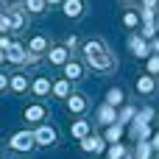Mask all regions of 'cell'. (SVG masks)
<instances>
[{"label": "cell", "instance_id": "obj_1", "mask_svg": "<svg viewBox=\"0 0 159 159\" xmlns=\"http://www.w3.org/2000/svg\"><path fill=\"white\" fill-rule=\"evenodd\" d=\"M84 53H87V61H89L98 73L112 70V53H109V48H106L101 39H89L87 48H84Z\"/></svg>", "mask_w": 159, "mask_h": 159}, {"label": "cell", "instance_id": "obj_2", "mask_svg": "<svg viewBox=\"0 0 159 159\" xmlns=\"http://www.w3.org/2000/svg\"><path fill=\"white\" fill-rule=\"evenodd\" d=\"M6 59H8V61H14V64H22L25 59H31V53H25V45L11 42V48L6 50Z\"/></svg>", "mask_w": 159, "mask_h": 159}, {"label": "cell", "instance_id": "obj_3", "mask_svg": "<svg viewBox=\"0 0 159 159\" xmlns=\"http://www.w3.org/2000/svg\"><path fill=\"white\" fill-rule=\"evenodd\" d=\"M34 143H36V140H34V134H31V131H20V134H14V137H11V148H14V151H28Z\"/></svg>", "mask_w": 159, "mask_h": 159}, {"label": "cell", "instance_id": "obj_4", "mask_svg": "<svg viewBox=\"0 0 159 159\" xmlns=\"http://www.w3.org/2000/svg\"><path fill=\"white\" fill-rule=\"evenodd\" d=\"M34 140H36V145H53L56 143V131L50 126H39L34 131Z\"/></svg>", "mask_w": 159, "mask_h": 159}, {"label": "cell", "instance_id": "obj_5", "mask_svg": "<svg viewBox=\"0 0 159 159\" xmlns=\"http://www.w3.org/2000/svg\"><path fill=\"white\" fill-rule=\"evenodd\" d=\"M129 48H131V53H134L137 59H143V56L151 53V45H148L145 39H140V36H131V39H129Z\"/></svg>", "mask_w": 159, "mask_h": 159}, {"label": "cell", "instance_id": "obj_6", "mask_svg": "<svg viewBox=\"0 0 159 159\" xmlns=\"http://www.w3.org/2000/svg\"><path fill=\"white\" fill-rule=\"evenodd\" d=\"M98 120L103 123V126H112V123H117V109L115 106H101V112H98Z\"/></svg>", "mask_w": 159, "mask_h": 159}, {"label": "cell", "instance_id": "obj_7", "mask_svg": "<svg viewBox=\"0 0 159 159\" xmlns=\"http://www.w3.org/2000/svg\"><path fill=\"white\" fill-rule=\"evenodd\" d=\"M81 148L84 151H92V154H101L103 151V137H84L81 140Z\"/></svg>", "mask_w": 159, "mask_h": 159}, {"label": "cell", "instance_id": "obj_8", "mask_svg": "<svg viewBox=\"0 0 159 159\" xmlns=\"http://www.w3.org/2000/svg\"><path fill=\"white\" fill-rule=\"evenodd\" d=\"M22 117H25L28 123H39V120L45 117V109H42L39 103H34V106H28V109L22 112Z\"/></svg>", "mask_w": 159, "mask_h": 159}, {"label": "cell", "instance_id": "obj_9", "mask_svg": "<svg viewBox=\"0 0 159 159\" xmlns=\"http://www.w3.org/2000/svg\"><path fill=\"white\" fill-rule=\"evenodd\" d=\"M67 106H70V112L81 115V112L87 109V98H84V95H70V98H67Z\"/></svg>", "mask_w": 159, "mask_h": 159}, {"label": "cell", "instance_id": "obj_10", "mask_svg": "<svg viewBox=\"0 0 159 159\" xmlns=\"http://www.w3.org/2000/svg\"><path fill=\"white\" fill-rule=\"evenodd\" d=\"M70 134H73L75 140L89 137V123H87V120H75V123H73V129H70Z\"/></svg>", "mask_w": 159, "mask_h": 159}, {"label": "cell", "instance_id": "obj_11", "mask_svg": "<svg viewBox=\"0 0 159 159\" xmlns=\"http://www.w3.org/2000/svg\"><path fill=\"white\" fill-rule=\"evenodd\" d=\"M137 89H140L143 95H151V92L157 89V84H154V75H143V78H137Z\"/></svg>", "mask_w": 159, "mask_h": 159}, {"label": "cell", "instance_id": "obj_12", "mask_svg": "<svg viewBox=\"0 0 159 159\" xmlns=\"http://www.w3.org/2000/svg\"><path fill=\"white\" fill-rule=\"evenodd\" d=\"M50 89H53V84H50L48 78H36V81H34V87H31V92H34V95H39V98H42V95H48Z\"/></svg>", "mask_w": 159, "mask_h": 159}, {"label": "cell", "instance_id": "obj_13", "mask_svg": "<svg viewBox=\"0 0 159 159\" xmlns=\"http://www.w3.org/2000/svg\"><path fill=\"white\" fill-rule=\"evenodd\" d=\"M81 11H84L81 0H64V14L67 17H81Z\"/></svg>", "mask_w": 159, "mask_h": 159}, {"label": "cell", "instance_id": "obj_14", "mask_svg": "<svg viewBox=\"0 0 159 159\" xmlns=\"http://www.w3.org/2000/svg\"><path fill=\"white\" fill-rule=\"evenodd\" d=\"M64 75H67L70 81H75V78H81V75H84V70H81V64H78V61H67V64H64Z\"/></svg>", "mask_w": 159, "mask_h": 159}, {"label": "cell", "instance_id": "obj_15", "mask_svg": "<svg viewBox=\"0 0 159 159\" xmlns=\"http://www.w3.org/2000/svg\"><path fill=\"white\" fill-rule=\"evenodd\" d=\"M70 89H73V87H70V81H67V78H64V81H56V84H53V89H50V92H53V95H59V98H70V95H73V92H70Z\"/></svg>", "mask_w": 159, "mask_h": 159}, {"label": "cell", "instance_id": "obj_16", "mask_svg": "<svg viewBox=\"0 0 159 159\" xmlns=\"http://www.w3.org/2000/svg\"><path fill=\"white\" fill-rule=\"evenodd\" d=\"M48 59H50L53 64H67V48H53V50L48 53Z\"/></svg>", "mask_w": 159, "mask_h": 159}, {"label": "cell", "instance_id": "obj_17", "mask_svg": "<svg viewBox=\"0 0 159 159\" xmlns=\"http://www.w3.org/2000/svg\"><path fill=\"white\" fill-rule=\"evenodd\" d=\"M109 143H120V137H123V126L120 123H112L109 129H106V134H103Z\"/></svg>", "mask_w": 159, "mask_h": 159}, {"label": "cell", "instance_id": "obj_18", "mask_svg": "<svg viewBox=\"0 0 159 159\" xmlns=\"http://www.w3.org/2000/svg\"><path fill=\"white\" fill-rule=\"evenodd\" d=\"M8 87H11L14 92H25V89H28V81H25V75H14V78L8 81Z\"/></svg>", "mask_w": 159, "mask_h": 159}, {"label": "cell", "instance_id": "obj_19", "mask_svg": "<svg viewBox=\"0 0 159 159\" xmlns=\"http://www.w3.org/2000/svg\"><path fill=\"white\" fill-rule=\"evenodd\" d=\"M28 48H31V53H42V50L48 48V39H45V36H34Z\"/></svg>", "mask_w": 159, "mask_h": 159}, {"label": "cell", "instance_id": "obj_20", "mask_svg": "<svg viewBox=\"0 0 159 159\" xmlns=\"http://www.w3.org/2000/svg\"><path fill=\"white\" fill-rule=\"evenodd\" d=\"M106 103H109V106H120V103H123V92H120V89H109V92H106Z\"/></svg>", "mask_w": 159, "mask_h": 159}, {"label": "cell", "instance_id": "obj_21", "mask_svg": "<svg viewBox=\"0 0 159 159\" xmlns=\"http://www.w3.org/2000/svg\"><path fill=\"white\" fill-rule=\"evenodd\" d=\"M129 120H134V109H131V106H123V109L117 112V123L123 126V123H129Z\"/></svg>", "mask_w": 159, "mask_h": 159}, {"label": "cell", "instance_id": "obj_22", "mask_svg": "<svg viewBox=\"0 0 159 159\" xmlns=\"http://www.w3.org/2000/svg\"><path fill=\"white\" fill-rule=\"evenodd\" d=\"M25 6H28V11H34V14H39V11H45V6H48V0H25Z\"/></svg>", "mask_w": 159, "mask_h": 159}, {"label": "cell", "instance_id": "obj_23", "mask_svg": "<svg viewBox=\"0 0 159 159\" xmlns=\"http://www.w3.org/2000/svg\"><path fill=\"white\" fill-rule=\"evenodd\" d=\"M126 157V148L120 145V143H112V148H109V159H123Z\"/></svg>", "mask_w": 159, "mask_h": 159}, {"label": "cell", "instance_id": "obj_24", "mask_svg": "<svg viewBox=\"0 0 159 159\" xmlns=\"http://www.w3.org/2000/svg\"><path fill=\"white\" fill-rule=\"evenodd\" d=\"M25 25V14L22 11H14L11 14V31H17V28H22Z\"/></svg>", "mask_w": 159, "mask_h": 159}, {"label": "cell", "instance_id": "obj_25", "mask_svg": "<svg viewBox=\"0 0 159 159\" xmlns=\"http://www.w3.org/2000/svg\"><path fill=\"white\" fill-rule=\"evenodd\" d=\"M159 73V56L154 53V56H148V75H157Z\"/></svg>", "mask_w": 159, "mask_h": 159}, {"label": "cell", "instance_id": "obj_26", "mask_svg": "<svg viewBox=\"0 0 159 159\" xmlns=\"http://www.w3.org/2000/svg\"><path fill=\"white\" fill-rule=\"evenodd\" d=\"M137 22H140V17H137L134 11H126V17H123V25H126V28H134Z\"/></svg>", "mask_w": 159, "mask_h": 159}, {"label": "cell", "instance_id": "obj_27", "mask_svg": "<svg viewBox=\"0 0 159 159\" xmlns=\"http://www.w3.org/2000/svg\"><path fill=\"white\" fill-rule=\"evenodd\" d=\"M6 31H11V17L0 14V34H6Z\"/></svg>", "mask_w": 159, "mask_h": 159}, {"label": "cell", "instance_id": "obj_28", "mask_svg": "<svg viewBox=\"0 0 159 159\" xmlns=\"http://www.w3.org/2000/svg\"><path fill=\"white\" fill-rule=\"evenodd\" d=\"M6 87H8V78H6V75H3V73H0V92H3V89H6Z\"/></svg>", "mask_w": 159, "mask_h": 159}, {"label": "cell", "instance_id": "obj_29", "mask_svg": "<svg viewBox=\"0 0 159 159\" xmlns=\"http://www.w3.org/2000/svg\"><path fill=\"white\" fill-rule=\"evenodd\" d=\"M157 3H159V0H143V6H145V8H154Z\"/></svg>", "mask_w": 159, "mask_h": 159}, {"label": "cell", "instance_id": "obj_30", "mask_svg": "<svg viewBox=\"0 0 159 159\" xmlns=\"http://www.w3.org/2000/svg\"><path fill=\"white\" fill-rule=\"evenodd\" d=\"M151 148H154V151H159V134L154 137V143H151Z\"/></svg>", "mask_w": 159, "mask_h": 159}, {"label": "cell", "instance_id": "obj_31", "mask_svg": "<svg viewBox=\"0 0 159 159\" xmlns=\"http://www.w3.org/2000/svg\"><path fill=\"white\" fill-rule=\"evenodd\" d=\"M3 59H6V50H3V48H0V61H3Z\"/></svg>", "mask_w": 159, "mask_h": 159}, {"label": "cell", "instance_id": "obj_32", "mask_svg": "<svg viewBox=\"0 0 159 159\" xmlns=\"http://www.w3.org/2000/svg\"><path fill=\"white\" fill-rule=\"evenodd\" d=\"M48 3H61V0H48Z\"/></svg>", "mask_w": 159, "mask_h": 159}, {"label": "cell", "instance_id": "obj_33", "mask_svg": "<svg viewBox=\"0 0 159 159\" xmlns=\"http://www.w3.org/2000/svg\"><path fill=\"white\" fill-rule=\"evenodd\" d=\"M123 159H131V157H123Z\"/></svg>", "mask_w": 159, "mask_h": 159}]
</instances>
